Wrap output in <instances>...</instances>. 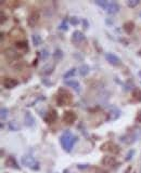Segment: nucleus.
Instances as JSON below:
<instances>
[{"instance_id":"aec40b11","label":"nucleus","mask_w":141,"mask_h":173,"mask_svg":"<svg viewBox=\"0 0 141 173\" xmlns=\"http://www.w3.org/2000/svg\"><path fill=\"white\" fill-rule=\"evenodd\" d=\"M123 28H124V30L127 32V34H131L135 29V23L134 22H131V21L126 22V23L124 24Z\"/></svg>"},{"instance_id":"5701e85b","label":"nucleus","mask_w":141,"mask_h":173,"mask_svg":"<svg viewBox=\"0 0 141 173\" xmlns=\"http://www.w3.org/2000/svg\"><path fill=\"white\" fill-rule=\"evenodd\" d=\"M53 59H54L56 62H59V61L62 60L63 59V52H62V50L56 49V51L53 53Z\"/></svg>"},{"instance_id":"2f4dec72","label":"nucleus","mask_w":141,"mask_h":173,"mask_svg":"<svg viewBox=\"0 0 141 173\" xmlns=\"http://www.w3.org/2000/svg\"><path fill=\"white\" fill-rule=\"evenodd\" d=\"M40 56H41V59H43V60H46L47 57H49V52L47 51L46 49H43L41 51V53H40Z\"/></svg>"},{"instance_id":"ea45409f","label":"nucleus","mask_w":141,"mask_h":173,"mask_svg":"<svg viewBox=\"0 0 141 173\" xmlns=\"http://www.w3.org/2000/svg\"><path fill=\"white\" fill-rule=\"evenodd\" d=\"M139 173H141V166L139 167Z\"/></svg>"},{"instance_id":"6ab92c4d","label":"nucleus","mask_w":141,"mask_h":173,"mask_svg":"<svg viewBox=\"0 0 141 173\" xmlns=\"http://www.w3.org/2000/svg\"><path fill=\"white\" fill-rule=\"evenodd\" d=\"M78 71H79V75H80V76L86 77V76L90 73V67H89V65H87V64H81Z\"/></svg>"},{"instance_id":"7c9ffc66","label":"nucleus","mask_w":141,"mask_h":173,"mask_svg":"<svg viewBox=\"0 0 141 173\" xmlns=\"http://www.w3.org/2000/svg\"><path fill=\"white\" fill-rule=\"evenodd\" d=\"M70 23L72 25L76 26V25H78V23H79V20H78V18H76V16H72V18H70Z\"/></svg>"},{"instance_id":"a878e982","label":"nucleus","mask_w":141,"mask_h":173,"mask_svg":"<svg viewBox=\"0 0 141 173\" xmlns=\"http://www.w3.org/2000/svg\"><path fill=\"white\" fill-rule=\"evenodd\" d=\"M76 71H77L76 68H70V71H67L66 73L63 75V78L64 79H70V77H73V76L76 75Z\"/></svg>"},{"instance_id":"f704fd0d","label":"nucleus","mask_w":141,"mask_h":173,"mask_svg":"<svg viewBox=\"0 0 141 173\" xmlns=\"http://www.w3.org/2000/svg\"><path fill=\"white\" fill-rule=\"evenodd\" d=\"M83 25H85V28L86 29L89 28V23H88V21H87V18H84V20H83Z\"/></svg>"},{"instance_id":"9b49d317","label":"nucleus","mask_w":141,"mask_h":173,"mask_svg":"<svg viewBox=\"0 0 141 173\" xmlns=\"http://www.w3.org/2000/svg\"><path fill=\"white\" fill-rule=\"evenodd\" d=\"M4 165H6V167L11 168V169L21 170V168H20V166H19L18 161L15 160V158H14L13 156H9V157L6 159V162H4Z\"/></svg>"},{"instance_id":"4be33fe9","label":"nucleus","mask_w":141,"mask_h":173,"mask_svg":"<svg viewBox=\"0 0 141 173\" xmlns=\"http://www.w3.org/2000/svg\"><path fill=\"white\" fill-rule=\"evenodd\" d=\"M15 47L18 48V49H21V50H24V51H27L28 50V44H27V41H23V40H21V41H16V43H15Z\"/></svg>"},{"instance_id":"37998d69","label":"nucleus","mask_w":141,"mask_h":173,"mask_svg":"<svg viewBox=\"0 0 141 173\" xmlns=\"http://www.w3.org/2000/svg\"><path fill=\"white\" fill-rule=\"evenodd\" d=\"M102 173H108V172H104V171H103V172Z\"/></svg>"},{"instance_id":"c85d7f7f","label":"nucleus","mask_w":141,"mask_h":173,"mask_svg":"<svg viewBox=\"0 0 141 173\" xmlns=\"http://www.w3.org/2000/svg\"><path fill=\"white\" fill-rule=\"evenodd\" d=\"M139 4H140L139 0H128V1H127V6L129 8H131V9L136 8Z\"/></svg>"},{"instance_id":"412c9836","label":"nucleus","mask_w":141,"mask_h":173,"mask_svg":"<svg viewBox=\"0 0 141 173\" xmlns=\"http://www.w3.org/2000/svg\"><path fill=\"white\" fill-rule=\"evenodd\" d=\"M32 42H33V44L35 47H38V46H40L42 43V39H41V37L39 35H36V34H34V35H32Z\"/></svg>"},{"instance_id":"6e6552de","label":"nucleus","mask_w":141,"mask_h":173,"mask_svg":"<svg viewBox=\"0 0 141 173\" xmlns=\"http://www.w3.org/2000/svg\"><path fill=\"white\" fill-rule=\"evenodd\" d=\"M120 116V110L117 108L116 106H110V112L109 116H108V120L109 121H114L118 119Z\"/></svg>"},{"instance_id":"423d86ee","label":"nucleus","mask_w":141,"mask_h":173,"mask_svg":"<svg viewBox=\"0 0 141 173\" xmlns=\"http://www.w3.org/2000/svg\"><path fill=\"white\" fill-rule=\"evenodd\" d=\"M77 119V115L73 110H67L63 114V121L66 124H73Z\"/></svg>"},{"instance_id":"c9c22d12","label":"nucleus","mask_w":141,"mask_h":173,"mask_svg":"<svg viewBox=\"0 0 141 173\" xmlns=\"http://www.w3.org/2000/svg\"><path fill=\"white\" fill-rule=\"evenodd\" d=\"M60 29H62V30H67V29H68L67 25H65V22H63V23L60 25Z\"/></svg>"},{"instance_id":"20e7f679","label":"nucleus","mask_w":141,"mask_h":173,"mask_svg":"<svg viewBox=\"0 0 141 173\" xmlns=\"http://www.w3.org/2000/svg\"><path fill=\"white\" fill-rule=\"evenodd\" d=\"M22 165L25 166L26 168L31 170H34V171H38L40 169V166H39V162L36 160L33 156H23L22 157Z\"/></svg>"},{"instance_id":"b1692460","label":"nucleus","mask_w":141,"mask_h":173,"mask_svg":"<svg viewBox=\"0 0 141 173\" xmlns=\"http://www.w3.org/2000/svg\"><path fill=\"white\" fill-rule=\"evenodd\" d=\"M8 128H9V130L10 131H19L20 129H21L20 124H19L16 121H10L9 124H8Z\"/></svg>"},{"instance_id":"c03bdc74","label":"nucleus","mask_w":141,"mask_h":173,"mask_svg":"<svg viewBox=\"0 0 141 173\" xmlns=\"http://www.w3.org/2000/svg\"><path fill=\"white\" fill-rule=\"evenodd\" d=\"M140 16H141V12H140Z\"/></svg>"},{"instance_id":"c756f323","label":"nucleus","mask_w":141,"mask_h":173,"mask_svg":"<svg viewBox=\"0 0 141 173\" xmlns=\"http://www.w3.org/2000/svg\"><path fill=\"white\" fill-rule=\"evenodd\" d=\"M0 113H1V120L2 121L6 120V119H7V117H8V113H9L8 108H6V107H1Z\"/></svg>"},{"instance_id":"4c0bfd02","label":"nucleus","mask_w":141,"mask_h":173,"mask_svg":"<svg viewBox=\"0 0 141 173\" xmlns=\"http://www.w3.org/2000/svg\"><path fill=\"white\" fill-rule=\"evenodd\" d=\"M77 168L78 169H86V168H88V165H78Z\"/></svg>"},{"instance_id":"dca6fc26","label":"nucleus","mask_w":141,"mask_h":173,"mask_svg":"<svg viewBox=\"0 0 141 173\" xmlns=\"http://www.w3.org/2000/svg\"><path fill=\"white\" fill-rule=\"evenodd\" d=\"M120 11V4L115 2V1H110L109 6L106 8V12L109 14H115Z\"/></svg>"},{"instance_id":"a211bd4d","label":"nucleus","mask_w":141,"mask_h":173,"mask_svg":"<svg viewBox=\"0 0 141 173\" xmlns=\"http://www.w3.org/2000/svg\"><path fill=\"white\" fill-rule=\"evenodd\" d=\"M4 55L8 57V59H10V60H16V59H19L20 57V55L18 54V52H15L14 50L12 49H8L4 51Z\"/></svg>"},{"instance_id":"39448f33","label":"nucleus","mask_w":141,"mask_h":173,"mask_svg":"<svg viewBox=\"0 0 141 173\" xmlns=\"http://www.w3.org/2000/svg\"><path fill=\"white\" fill-rule=\"evenodd\" d=\"M100 149L102 152H110V153H114V154H117L120 153V147L115 145L113 142H105L104 144L101 145Z\"/></svg>"},{"instance_id":"2eb2a0df","label":"nucleus","mask_w":141,"mask_h":173,"mask_svg":"<svg viewBox=\"0 0 141 173\" xmlns=\"http://www.w3.org/2000/svg\"><path fill=\"white\" fill-rule=\"evenodd\" d=\"M85 39H86V37L80 30H75L73 32V35H72V42L73 43H80L84 41Z\"/></svg>"},{"instance_id":"f03ea898","label":"nucleus","mask_w":141,"mask_h":173,"mask_svg":"<svg viewBox=\"0 0 141 173\" xmlns=\"http://www.w3.org/2000/svg\"><path fill=\"white\" fill-rule=\"evenodd\" d=\"M72 101H73V96H72V94H70V92L63 88L59 89L58 94H56V104L58 105L59 106L70 105V103H72Z\"/></svg>"},{"instance_id":"1a4fd4ad","label":"nucleus","mask_w":141,"mask_h":173,"mask_svg":"<svg viewBox=\"0 0 141 173\" xmlns=\"http://www.w3.org/2000/svg\"><path fill=\"white\" fill-rule=\"evenodd\" d=\"M105 59L113 66H120V64H122V60L118 56H116L115 54H113V53H106Z\"/></svg>"},{"instance_id":"bb28decb","label":"nucleus","mask_w":141,"mask_h":173,"mask_svg":"<svg viewBox=\"0 0 141 173\" xmlns=\"http://www.w3.org/2000/svg\"><path fill=\"white\" fill-rule=\"evenodd\" d=\"M95 4H97L98 7L106 10V8H108V6H109V1H106V0H95Z\"/></svg>"},{"instance_id":"e433bc0d","label":"nucleus","mask_w":141,"mask_h":173,"mask_svg":"<svg viewBox=\"0 0 141 173\" xmlns=\"http://www.w3.org/2000/svg\"><path fill=\"white\" fill-rule=\"evenodd\" d=\"M0 14H1V25H2V24H4V21H7V16H4L2 11H1V13H0Z\"/></svg>"},{"instance_id":"f8f14e48","label":"nucleus","mask_w":141,"mask_h":173,"mask_svg":"<svg viewBox=\"0 0 141 173\" xmlns=\"http://www.w3.org/2000/svg\"><path fill=\"white\" fill-rule=\"evenodd\" d=\"M58 118V113L56 109H51L47 113L46 116H43V119L46 121V124H53Z\"/></svg>"},{"instance_id":"473e14b6","label":"nucleus","mask_w":141,"mask_h":173,"mask_svg":"<svg viewBox=\"0 0 141 173\" xmlns=\"http://www.w3.org/2000/svg\"><path fill=\"white\" fill-rule=\"evenodd\" d=\"M134 154H135V150L134 149H130L129 152H128V154H127V156H126V160L127 161H129L131 158H132V156H134Z\"/></svg>"},{"instance_id":"cd10ccee","label":"nucleus","mask_w":141,"mask_h":173,"mask_svg":"<svg viewBox=\"0 0 141 173\" xmlns=\"http://www.w3.org/2000/svg\"><path fill=\"white\" fill-rule=\"evenodd\" d=\"M53 69H54V66H53V65H47V66H45V67L42 68L41 73L43 75H50L53 71Z\"/></svg>"},{"instance_id":"f257e3e1","label":"nucleus","mask_w":141,"mask_h":173,"mask_svg":"<svg viewBox=\"0 0 141 173\" xmlns=\"http://www.w3.org/2000/svg\"><path fill=\"white\" fill-rule=\"evenodd\" d=\"M76 142H77V136H74V135L70 133V131L68 130L64 131L60 136L61 146L67 153H70L72 150V148H73V146H74V144Z\"/></svg>"},{"instance_id":"0eeeda50","label":"nucleus","mask_w":141,"mask_h":173,"mask_svg":"<svg viewBox=\"0 0 141 173\" xmlns=\"http://www.w3.org/2000/svg\"><path fill=\"white\" fill-rule=\"evenodd\" d=\"M39 18H40V14H39L38 11H34L32 12L31 14L28 15V18H27V24L29 27H34L37 23H38Z\"/></svg>"},{"instance_id":"9d476101","label":"nucleus","mask_w":141,"mask_h":173,"mask_svg":"<svg viewBox=\"0 0 141 173\" xmlns=\"http://www.w3.org/2000/svg\"><path fill=\"white\" fill-rule=\"evenodd\" d=\"M2 85L6 89H13L15 87L19 85V80L14 79V78H4V81H2Z\"/></svg>"},{"instance_id":"72a5a7b5","label":"nucleus","mask_w":141,"mask_h":173,"mask_svg":"<svg viewBox=\"0 0 141 173\" xmlns=\"http://www.w3.org/2000/svg\"><path fill=\"white\" fill-rule=\"evenodd\" d=\"M136 121L137 122H139V124H141V110H139L137 114V116H136Z\"/></svg>"},{"instance_id":"393cba45","label":"nucleus","mask_w":141,"mask_h":173,"mask_svg":"<svg viewBox=\"0 0 141 173\" xmlns=\"http://www.w3.org/2000/svg\"><path fill=\"white\" fill-rule=\"evenodd\" d=\"M132 97H134L137 102H141V89L136 88L132 91Z\"/></svg>"},{"instance_id":"58836bf2","label":"nucleus","mask_w":141,"mask_h":173,"mask_svg":"<svg viewBox=\"0 0 141 173\" xmlns=\"http://www.w3.org/2000/svg\"><path fill=\"white\" fill-rule=\"evenodd\" d=\"M130 170H131V168H130V167H128V168H127V170H125V172H124V173H129V172H130Z\"/></svg>"},{"instance_id":"79ce46f5","label":"nucleus","mask_w":141,"mask_h":173,"mask_svg":"<svg viewBox=\"0 0 141 173\" xmlns=\"http://www.w3.org/2000/svg\"><path fill=\"white\" fill-rule=\"evenodd\" d=\"M139 55H141V51H139Z\"/></svg>"},{"instance_id":"ddd939ff","label":"nucleus","mask_w":141,"mask_h":173,"mask_svg":"<svg viewBox=\"0 0 141 173\" xmlns=\"http://www.w3.org/2000/svg\"><path fill=\"white\" fill-rule=\"evenodd\" d=\"M35 122L36 121H35L34 116H33L29 112H26V113L24 114V124L25 126L28 128H32L35 126Z\"/></svg>"},{"instance_id":"4468645a","label":"nucleus","mask_w":141,"mask_h":173,"mask_svg":"<svg viewBox=\"0 0 141 173\" xmlns=\"http://www.w3.org/2000/svg\"><path fill=\"white\" fill-rule=\"evenodd\" d=\"M64 85H67V87H70V88L74 89L75 91L79 93L81 90V87H80V83L77 81V80H75V79H70V80H65L64 81Z\"/></svg>"},{"instance_id":"7ed1b4c3","label":"nucleus","mask_w":141,"mask_h":173,"mask_svg":"<svg viewBox=\"0 0 141 173\" xmlns=\"http://www.w3.org/2000/svg\"><path fill=\"white\" fill-rule=\"evenodd\" d=\"M140 136H141V129L136 128L135 131H132L130 133L125 134L124 136H122V138H120V141L127 145H130V144H134L136 141H138V140L140 138Z\"/></svg>"},{"instance_id":"a19ab883","label":"nucleus","mask_w":141,"mask_h":173,"mask_svg":"<svg viewBox=\"0 0 141 173\" xmlns=\"http://www.w3.org/2000/svg\"><path fill=\"white\" fill-rule=\"evenodd\" d=\"M139 76H140V77H141V71H139Z\"/></svg>"},{"instance_id":"f3484780","label":"nucleus","mask_w":141,"mask_h":173,"mask_svg":"<svg viewBox=\"0 0 141 173\" xmlns=\"http://www.w3.org/2000/svg\"><path fill=\"white\" fill-rule=\"evenodd\" d=\"M116 163V159L115 157H112V156H105L103 157L102 159V165L106 167H112Z\"/></svg>"}]
</instances>
